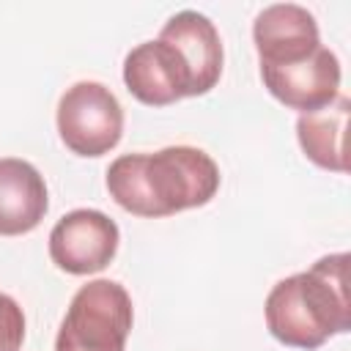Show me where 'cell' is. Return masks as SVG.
Instances as JSON below:
<instances>
[{"instance_id": "obj_3", "label": "cell", "mask_w": 351, "mask_h": 351, "mask_svg": "<svg viewBox=\"0 0 351 351\" xmlns=\"http://www.w3.org/2000/svg\"><path fill=\"white\" fill-rule=\"evenodd\" d=\"M348 252L318 258L307 271L282 277L266 296L263 315L274 340L291 348H321L351 329Z\"/></svg>"}, {"instance_id": "obj_10", "label": "cell", "mask_w": 351, "mask_h": 351, "mask_svg": "<svg viewBox=\"0 0 351 351\" xmlns=\"http://www.w3.org/2000/svg\"><path fill=\"white\" fill-rule=\"evenodd\" d=\"M348 96H337L329 107L304 112L296 118V137L304 156L332 173H348L346 154V129H348Z\"/></svg>"}, {"instance_id": "obj_9", "label": "cell", "mask_w": 351, "mask_h": 351, "mask_svg": "<svg viewBox=\"0 0 351 351\" xmlns=\"http://www.w3.org/2000/svg\"><path fill=\"white\" fill-rule=\"evenodd\" d=\"M49 208L44 176L25 159H0V236L36 230Z\"/></svg>"}, {"instance_id": "obj_2", "label": "cell", "mask_w": 351, "mask_h": 351, "mask_svg": "<svg viewBox=\"0 0 351 351\" xmlns=\"http://www.w3.org/2000/svg\"><path fill=\"white\" fill-rule=\"evenodd\" d=\"M110 197L134 217H173L206 206L219 192V167L192 145H167L156 154H123L107 167Z\"/></svg>"}, {"instance_id": "obj_4", "label": "cell", "mask_w": 351, "mask_h": 351, "mask_svg": "<svg viewBox=\"0 0 351 351\" xmlns=\"http://www.w3.org/2000/svg\"><path fill=\"white\" fill-rule=\"evenodd\" d=\"M132 324L129 291L115 280H90L71 296L55 351H123Z\"/></svg>"}, {"instance_id": "obj_5", "label": "cell", "mask_w": 351, "mask_h": 351, "mask_svg": "<svg viewBox=\"0 0 351 351\" xmlns=\"http://www.w3.org/2000/svg\"><path fill=\"white\" fill-rule=\"evenodd\" d=\"M58 134L77 156H104L123 134V107L115 93L93 80L74 82L58 101Z\"/></svg>"}, {"instance_id": "obj_1", "label": "cell", "mask_w": 351, "mask_h": 351, "mask_svg": "<svg viewBox=\"0 0 351 351\" xmlns=\"http://www.w3.org/2000/svg\"><path fill=\"white\" fill-rule=\"evenodd\" d=\"M222 38L197 11L173 14L159 38L137 44L123 60L126 90L148 107L208 93L222 77Z\"/></svg>"}, {"instance_id": "obj_7", "label": "cell", "mask_w": 351, "mask_h": 351, "mask_svg": "<svg viewBox=\"0 0 351 351\" xmlns=\"http://www.w3.org/2000/svg\"><path fill=\"white\" fill-rule=\"evenodd\" d=\"M340 60L329 47H318L310 58L288 66H261L266 90L285 107L315 112L329 107L340 96Z\"/></svg>"}, {"instance_id": "obj_8", "label": "cell", "mask_w": 351, "mask_h": 351, "mask_svg": "<svg viewBox=\"0 0 351 351\" xmlns=\"http://www.w3.org/2000/svg\"><path fill=\"white\" fill-rule=\"evenodd\" d=\"M252 41L261 66L299 63L324 47L315 16L296 3L266 5L252 22Z\"/></svg>"}, {"instance_id": "obj_11", "label": "cell", "mask_w": 351, "mask_h": 351, "mask_svg": "<svg viewBox=\"0 0 351 351\" xmlns=\"http://www.w3.org/2000/svg\"><path fill=\"white\" fill-rule=\"evenodd\" d=\"M25 340V313L8 293L0 291V351H19Z\"/></svg>"}, {"instance_id": "obj_6", "label": "cell", "mask_w": 351, "mask_h": 351, "mask_svg": "<svg viewBox=\"0 0 351 351\" xmlns=\"http://www.w3.org/2000/svg\"><path fill=\"white\" fill-rule=\"evenodd\" d=\"M118 241L115 219L96 208H74L49 230V258L66 274H96L112 263Z\"/></svg>"}]
</instances>
